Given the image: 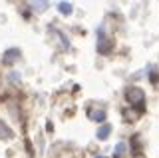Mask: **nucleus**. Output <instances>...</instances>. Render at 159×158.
<instances>
[{
	"mask_svg": "<svg viewBox=\"0 0 159 158\" xmlns=\"http://www.w3.org/2000/svg\"><path fill=\"white\" fill-rule=\"evenodd\" d=\"M125 98L131 104H137V106H143V100H145V94H143V90H139V88H129L125 92Z\"/></svg>",
	"mask_w": 159,
	"mask_h": 158,
	"instance_id": "nucleus-1",
	"label": "nucleus"
},
{
	"mask_svg": "<svg viewBox=\"0 0 159 158\" xmlns=\"http://www.w3.org/2000/svg\"><path fill=\"white\" fill-rule=\"evenodd\" d=\"M12 136H14V132L10 130L2 120H0V140H4V138H12Z\"/></svg>",
	"mask_w": 159,
	"mask_h": 158,
	"instance_id": "nucleus-4",
	"label": "nucleus"
},
{
	"mask_svg": "<svg viewBox=\"0 0 159 158\" xmlns=\"http://www.w3.org/2000/svg\"><path fill=\"white\" fill-rule=\"evenodd\" d=\"M109 132H111V126H109V124H102L99 130H98V138H99V140H106V138L109 136Z\"/></svg>",
	"mask_w": 159,
	"mask_h": 158,
	"instance_id": "nucleus-5",
	"label": "nucleus"
},
{
	"mask_svg": "<svg viewBox=\"0 0 159 158\" xmlns=\"http://www.w3.org/2000/svg\"><path fill=\"white\" fill-rule=\"evenodd\" d=\"M125 154V142H119V144L113 148V158H121Z\"/></svg>",
	"mask_w": 159,
	"mask_h": 158,
	"instance_id": "nucleus-6",
	"label": "nucleus"
},
{
	"mask_svg": "<svg viewBox=\"0 0 159 158\" xmlns=\"http://www.w3.org/2000/svg\"><path fill=\"white\" fill-rule=\"evenodd\" d=\"M98 36H99V44H98V50L102 52V54H107L109 50H111V40L103 36V30H102V28H99V30H98Z\"/></svg>",
	"mask_w": 159,
	"mask_h": 158,
	"instance_id": "nucleus-2",
	"label": "nucleus"
},
{
	"mask_svg": "<svg viewBox=\"0 0 159 158\" xmlns=\"http://www.w3.org/2000/svg\"><path fill=\"white\" fill-rule=\"evenodd\" d=\"M58 8H60V12L66 14V16H70V14H72V4H70V2H60Z\"/></svg>",
	"mask_w": 159,
	"mask_h": 158,
	"instance_id": "nucleus-7",
	"label": "nucleus"
},
{
	"mask_svg": "<svg viewBox=\"0 0 159 158\" xmlns=\"http://www.w3.org/2000/svg\"><path fill=\"white\" fill-rule=\"evenodd\" d=\"M20 58V50L18 48H8L6 52H4V62H16Z\"/></svg>",
	"mask_w": 159,
	"mask_h": 158,
	"instance_id": "nucleus-3",
	"label": "nucleus"
},
{
	"mask_svg": "<svg viewBox=\"0 0 159 158\" xmlns=\"http://www.w3.org/2000/svg\"><path fill=\"white\" fill-rule=\"evenodd\" d=\"M10 80H12V82H18V72H12V74H10Z\"/></svg>",
	"mask_w": 159,
	"mask_h": 158,
	"instance_id": "nucleus-10",
	"label": "nucleus"
},
{
	"mask_svg": "<svg viewBox=\"0 0 159 158\" xmlns=\"http://www.w3.org/2000/svg\"><path fill=\"white\" fill-rule=\"evenodd\" d=\"M30 6H32L34 10H46V8H48V2H32Z\"/></svg>",
	"mask_w": 159,
	"mask_h": 158,
	"instance_id": "nucleus-9",
	"label": "nucleus"
},
{
	"mask_svg": "<svg viewBox=\"0 0 159 158\" xmlns=\"http://www.w3.org/2000/svg\"><path fill=\"white\" fill-rule=\"evenodd\" d=\"M89 116L93 118V120H98V122H102V120H106V110H98V112H89Z\"/></svg>",
	"mask_w": 159,
	"mask_h": 158,
	"instance_id": "nucleus-8",
	"label": "nucleus"
}]
</instances>
